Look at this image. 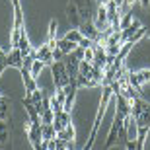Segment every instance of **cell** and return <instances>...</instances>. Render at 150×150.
Instances as JSON below:
<instances>
[{"label": "cell", "instance_id": "cell-7", "mask_svg": "<svg viewBox=\"0 0 150 150\" xmlns=\"http://www.w3.org/2000/svg\"><path fill=\"white\" fill-rule=\"evenodd\" d=\"M68 123H72V117H70V113L68 111H59V113H55V121H53V127H55V131L59 133V131H62V129L67 127Z\"/></svg>", "mask_w": 150, "mask_h": 150}, {"label": "cell", "instance_id": "cell-13", "mask_svg": "<svg viewBox=\"0 0 150 150\" xmlns=\"http://www.w3.org/2000/svg\"><path fill=\"white\" fill-rule=\"evenodd\" d=\"M140 28H142V23H140L139 20H133V22H131V25H129V28L121 29V37H123V43H125V41H127V39L131 37V35H134V33H137V31H139Z\"/></svg>", "mask_w": 150, "mask_h": 150}, {"label": "cell", "instance_id": "cell-22", "mask_svg": "<svg viewBox=\"0 0 150 150\" xmlns=\"http://www.w3.org/2000/svg\"><path fill=\"white\" fill-rule=\"evenodd\" d=\"M41 125H53V121H55V111L53 109H47V111L41 113Z\"/></svg>", "mask_w": 150, "mask_h": 150}, {"label": "cell", "instance_id": "cell-36", "mask_svg": "<svg viewBox=\"0 0 150 150\" xmlns=\"http://www.w3.org/2000/svg\"><path fill=\"white\" fill-rule=\"evenodd\" d=\"M2 148H4V146H0V150H2Z\"/></svg>", "mask_w": 150, "mask_h": 150}, {"label": "cell", "instance_id": "cell-2", "mask_svg": "<svg viewBox=\"0 0 150 150\" xmlns=\"http://www.w3.org/2000/svg\"><path fill=\"white\" fill-rule=\"evenodd\" d=\"M123 125H125V119H123L119 113H115L113 123H111V129H109V134H107V142L103 144V148H105V150L113 148V146L119 142V134H121V131H123Z\"/></svg>", "mask_w": 150, "mask_h": 150}, {"label": "cell", "instance_id": "cell-16", "mask_svg": "<svg viewBox=\"0 0 150 150\" xmlns=\"http://www.w3.org/2000/svg\"><path fill=\"white\" fill-rule=\"evenodd\" d=\"M41 139L45 140H51V139H57V131L53 125H41Z\"/></svg>", "mask_w": 150, "mask_h": 150}, {"label": "cell", "instance_id": "cell-30", "mask_svg": "<svg viewBox=\"0 0 150 150\" xmlns=\"http://www.w3.org/2000/svg\"><path fill=\"white\" fill-rule=\"evenodd\" d=\"M49 100H51V109H53L55 113H59V111H62V109H64V107H62V103H59V101H57L55 96H51Z\"/></svg>", "mask_w": 150, "mask_h": 150}, {"label": "cell", "instance_id": "cell-12", "mask_svg": "<svg viewBox=\"0 0 150 150\" xmlns=\"http://www.w3.org/2000/svg\"><path fill=\"white\" fill-rule=\"evenodd\" d=\"M57 47L64 53V55H72L74 51H76V47H78V43H72V41H68V39H57Z\"/></svg>", "mask_w": 150, "mask_h": 150}, {"label": "cell", "instance_id": "cell-34", "mask_svg": "<svg viewBox=\"0 0 150 150\" xmlns=\"http://www.w3.org/2000/svg\"><path fill=\"white\" fill-rule=\"evenodd\" d=\"M142 8H150V0H139Z\"/></svg>", "mask_w": 150, "mask_h": 150}, {"label": "cell", "instance_id": "cell-11", "mask_svg": "<svg viewBox=\"0 0 150 150\" xmlns=\"http://www.w3.org/2000/svg\"><path fill=\"white\" fill-rule=\"evenodd\" d=\"M28 140H29V144L33 146V150L41 144V125H33L31 127V131L28 133Z\"/></svg>", "mask_w": 150, "mask_h": 150}, {"label": "cell", "instance_id": "cell-15", "mask_svg": "<svg viewBox=\"0 0 150 150\" xmlns=\"http://www.w3.org/2000/svg\"><path fill=\"white\" fill-rule=\"evenodd\" d=\"M133 47L134 45L131 43V41H125V43L121 45V51H119V55L115 57V61H119V62H125V59L129 57V53L133 51Z\"/></svg>", "mask_w": 150, "mask_h": 150}, {"label": "cell", "instance_id": "cell-27", "mask_svg": "<svg viewBox=\"0 0 150 150\" xmlns=\"http://www.w3.org/2000/svg\"><path fill=\"white\" fill-rule=\"evenodd\" d=\"M137 76H139L140 84H148L150 82V68H140V70H137Z\"/></svg>", "mask_w": 150, "mask_h": 150}, {"label": "cell", "instance_id": "cell-20", "mask_svg": "<svg viewBox=\"0 0 150 150\" xmlns=\"http://www.w3.org/2000/svg\"><path fill=\"white\" fill-rule=\"evenodd\" d=\"M129 84L133 86L137 92H139L140 96H142V84H140V80H139V76H137V72H129Z\"/></svg>", "mask_w": 150, "mask_h": 150}, {"label": "cell", "instance_id": "cell-8", "mask_svg": "<svg viewBox=\"0 0 150 150\" xmlns=\"http://www.w3.org/2000/svg\"><path fill=\"white\" fill-rule=\"evenodd\" d=\"M35 57H37L39 61H43L45 64H49V67L55 62V59H53V51L49 49V45H47V43H43L41 47L35 49Z\"/></svg>", "mask_w": 150, "mask_h": 150}, {"label": "cell", "instance_id": "cell-1", "mask_svg": "<svg viewBox=\"0 0 150 150\" xmlns=\"http://www.w3.org/2000/svg\"><path fill=\"white\" fill-rule=\"evenodd\" d=\"M51 72H53V82H55V90H62L64 86L70 84V76H68L67 64L61 61H55L51 64Z\"/></svg>", "mask_w": 150, "mask_h": 150}, {"label": "cell", "instance_id": "cell-19", "mask_svg": "<svg viewBox=\"0 0 150 150\" xmlns=\"http://www.w3.org/2000/svg\"><path fill=\"white\" fill-rule=\"evenodd\" d=\"M133 20H134V10L127 12V14H123V16H121V22H119V29H125V28H129Z\"/></svg>", "mask_w": 150, "mask_h": 150}, {"label": "cell", "instance_id": "cell-21", "mask_svg": "<svg viewBox=\"0 0 150 150\" xmlns=\"http://www.w3.org/2000/svg\"><path fill=\"white\" fill-rule=\"evenodd\" d=\"M121 94L125 96V98H127L129 101H131V100H134V98H139V96H140L139 92H137V90H134L133 86H131V84H127V86H123V92H121Z\"/></svg>", "mask_w": 150, "mask_h": 150}, {"label": "cell", "instance_id": "cell-26", "mask_svg": "<svg viewBox=\"0 0 150 150\" xmlns=\"http://www.w3.org/2000/svg\"><path fill=\"white\" fill-rule=\"evenodd\" d=\"M29 98V100L33 101V103H39V101H43V98H45V92L41 88H37V90H33L31 94H25Z\"/></svg>", "mask_w": 150, "mask_h": 150}, {"label": "cell", "instance_id": "cell-29", "mask_svg": "<svg viewBox=\"0 0 150 150\" xmlns=\"http://www.w3.org/2000/svg\"><path fill=\"white\" fill-rule=\"evenodd\" d=\"M96 47V45H94ZM94 47H88V49L84 51V61L86 62H94V57H96V49Z\"/></svg>", "mask_w": 150, "mask_h": 150}, {"label": "cell", "instance_id": "cell-23", "mask_svg": "<svg viewBox=\"0 0 150 150\" xmlns=\"http://www.w3.org/2000/svg\"><path fill=\"white\" fill-rule=\"evenodd\" d=\"M43 67H45V62H43V61H39V59H35V62L31 64V68H29V72H31V76H33L35 80H37V76L41 74Z\"/></svg>", "mask_w": 150, "mask_h": 150}, {"label": "cell", "instance_id": "cell-31", "mask_svg": "<svg viewBox=\"0 0 150 150\" xmlns=\"http://www.w3.org/2000/svg\"><path fill=\"white\" fill-rule=\"evenodd\" d=\"M125 148L127 150H137V139H127L125 140Z\"/></svg>", "mask_w": 150, "mask_h": 150}, {"label": "cell", "instance_id": "cell-25", "mask_svg": "<svg viewBox=\"0 0 150 150\" xmlns=\"http://www.w3.org/2000/svg\"><path fill=\"white\" fill-rule=\"evenodd\" d=\"M6 125H8V121H0V146H4L6 140H8V137H10V134H8V127H6Z\"/></svg>", "mask_w": 150, "mask_h": 150}, {"label": "cell", "instance_id": "cell-37", "mask_svg": "<svg viewBox=\"0 0 150 150\" xmlns=\"http://www.w3.org/2000/svg\"><path fill=\"white\" fill-rule=\"evenodd\" d=\"M88 2H90V0H88Z\"/></svg>", "mask_w": 150, "mask_h": 150}, {"label": "cell", "instance_id": "cell-18", "mask_svg": "<svg viewBox=\"0 0 150 150\" xmlns=\"http://www.w3.org/2000/svg\"><path fill=\"white\" fill-rule=\"evenodd\" d=\"M8 109H10V105H8V98H4V100L0 101V121H8V119L12 117Z\"/></svg>", "mask_w": 150, "mask_h": 150}, {"label": "cell", "instance_id": "cell-9", "mask_svg": "<svg viewBox=\"0 0 150 150\" xmlns=\"http://www.w3.org/2000/svg\"><path fill=\"white\" fill-rule=\"evenodd\" d=\"M6 62H8V67L20 70V68L23 67V57H22V53H20V49H10V53L6 57Z\"/></svg>", "mask_w": 150, "mask_h": 150}, {"label": "cell", "instance_id": "cell-35", "mask_svg": "<svg viewBox=\"0 0 150 150\" xmlns=\"http://www.w3.org/2000/svg\"><path fill=\"white\" fill-rule=\"evenodd\" d=\"M2 100H4V96H0V101H2Z\"/></svg>", "mask_w": 150, "mask_h": 150}, {"label": "cell", "instance_id": "cell-24", "mask_svg": "<svg viewBox=\"0 0 150 150\" xmlns=\"http://www.w3.org/2000/svg\"><path fill=\"white\" fill-rule=\"evenodd\" d=\"M146 35H148V29H146V28H140L139 31H137L134 35H131V37H129L127 41H131L133 45H137V43L140 41V39H142V37H146Z\"/></svg>", "mask_w": 150, "mask_h": 150}, {"label": "cell", "instance_id": "cell-32", "mask_svg": "<svg viewBox=\"0 0 150 150\" xmlns=\"http://www.w3.org/2000/svg\"><path fill=\"white\" fill-rule=\"evenodd\" d=\"M84 51H86V49H84V47H80V45H78V47H76V51H74L72 55L76 57L78 61H84Z\"/></svg>", "mask_w": 150, "mask_h": 150}, {"label": "cell", "instance_id": "cell-4", "mask_svg": "<svg viewBox=\"0 0 150 150\" xmlns=\"http://www.w3.org/2000/svg\"><path fill=\"white\" fill-rule=\"evenodd\" d=\"M78 29H80V33H82L86 39H92V41H96L98 35H100V29L96 28L94 20H86V22H82Z\"/></svg>", "mask_w": 150, "mask_h": 150}, {"label": "cell", "instance_id": "cell-6", "mask_svg": "<svg viewBox=\"0 0 150 150\" xmlns=\"http://www.w3.org/2000/svg\"><path fill=\"white\" fill-rule=\"evenodd\" d=\"M20 74H22V80H23V86H25V94H31L33 90H37V80H35L33 76H31V72H29L28 68H20Z\"/></svg>", "mask_w": 150, "mask_h": 150}, {"label": "cell", "instance_id": "cell-28", "mask_svg": "<svg viewBox=\"0 0 150 150\" xmlns=\"http://www.w3.org/2000/svg\"><path fill=\"white\" fill-rule=\"evenodd\" d=\"M57 28H59V22L57 20H51L49 22V39H57Z\"/></svg>", "mask_w": 150, "mask_h": 150}, {"label": "cell", "instance_id": "cell-17", "mask_svg": "<svg viewBox=\"0 0 150 150\" xmlns=\"http://www.w3.org/2000/svg\"><path fill=\"white\" fill-rule=\"evenodd\" d=\"M64 39L72 41V43H80V41L84 39V35L80 33V29H78V28H74V29H70V31H67V33H64Z\"/></svg>", "mask_w": 150, "mask_h": 150}, {"label": "cell", "instance_id": "cell-5", "mask_svg": "<svg viewBox=\"0 0 150 150\" xmlns=\"http://www.w3.org/2000/svg\"><path fill=\"white\" fill-rule=\"evenodd\" d=\"M115 113H119V115L125 119V117H129L131 115V101L125 98L123 94H119V96H115Z\"/></svg>", "mask_w": 150, "mask_h": 150}, {"label": "cell", "instance_id": "cell-33", "mask_svg": "<svg viewBox=\"0 0 150 150\" xmlns=\"http://www.w3.org/2000/svg\"><path fill=\"white\" fill-rule=\"evenodd\" d=\"M62 57H67V55H64V53H62V51L59 49V47H57V49L53 51V59H55V61H61Z\"/></svg>", "mask_w": 150, "mask_h": 150}, {"label": "cell", "instance_id": "cell-3", "mask_svg": "<svg viewBox=\"0 0 150 150\" xmlns=\"http://www.w3.org/2000/svg\"><path fill=\"white\" fill-rule=\"evenodd\" d=\"M94 23L96 28L100 29V31H103V29L109 25V18H107V8L103 4H98V10L94 12Z\"/></svg>", "mask_w": 150, "mask_h": 150}, {"label": "cell", "instance_id": "cell-14", "mask_svg": "<svg viewBox=\"0 0 150 150\" xmlns=\"http://www.w3.org/2000/svg\"><path fill=\"white\" fill-rule=\"evenodd\" d=\"M18 49H20L22 57H28L29 53H33V47H31V43H29V39H28V35H25V31H23V33H22V37H20Z\"/></svg>", "mask_w": 150, "mask_h": 150}, {"label": "cell", "instance_id": "cell-10", "mask_svg": "<svg viewBox=\"0 0 150 150\" xmlns=\"http://www.w3.org/2000/svg\"><path fill=\"white\" fill-rule=\"evenodd\" d=\"M57 139L67 140V142H74V139H76V129H74L72 123H68L62 131H59V133H57Z\"/></svg>", "mask_w": 150, "mask_h": 150}]
</instances>
